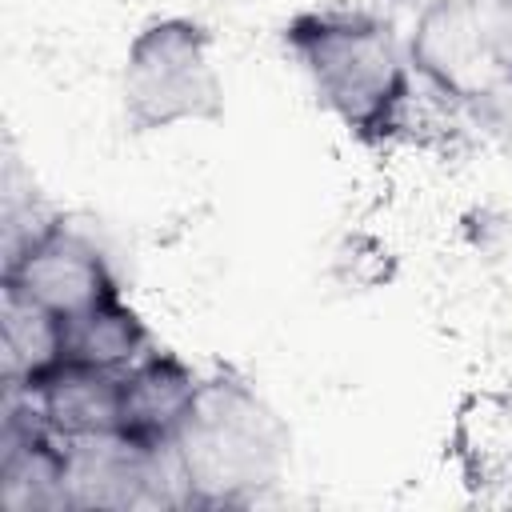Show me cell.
I'll return each mask as SVG.
<instances>
[{
  "mask_svg": "<svg viewBox=\"0 0 512 512\" xmlns=\"http://www.w3.org/2000/svg\"><path fill=\"white\" fill-rule=\"evenodd\" d=\"M284 48L312 96L356 140H388L412 100L408 48L364 8H304L284 24Z\"/></svg>",
  "mask_w": 512,
  "mask_h": 512,
  "instance_id": "6da1fadb",
  "label": "cell"
},
{
  "mask_svg": "<svg viewBox=\"0 0 512 512\" xmlns=\"http://www.w3.org/2000/svg\"><path fill=\"white\" fill-rule=\"evenodd\" d=\"M292 436L280 412L240 376L200 380L188 420L172 440V460L188 508H252L288 472Z\"/></svg>",
  "mask_w": 512,
  "mask_h": 512,
  "instance_id": "7a4b0ae2",
  "label": "cell"
},
{
  "mask_svg": "<svg viewBox=\"0 0 512 512\" xmlns=\"http://www.w3.org/2000/svg\"><path fill=\"white\" fill-rule=\"evenodd\" d=\"M120 108L132 132L212 124L224 112L216 36L192 16L144 20L120 64Z\"/></svg>",
  "mask_w": 512,
  "mask_h": 512,
  "instance_id": "3957f363",
  "label": "cell"
},
{
  "mask_svg": "<svg viewBox=\"0 0 512 512\" xmlns=\"http://www.w3.org/2000/svg\"><path fill=\"white\" fill-rule=\"evenodd\" d=\"M408 64L436 96L476 104L512 88V0H428Z\"/></svg>",
  "mask_w": 512,
  "mask_h": 512,
  "instance_id": "277c9868",
  "label": "cell"
},
{
  "mask_svg": "<svg viewBox=\"0 0 512 512\" xmlns=\"http://www.w3.org/2000/svg\"><path fill=\"white\" fill-rule=\"evenodd\" d=\"M0 292L68 324L124 288L88 232L60 216H40L4 240Z\"/></svg>",
  "mask_w": 512,
  "mask_h": 512,
  "instance_id": "5b68a950",
  "label": "cell"
},
{
  "mask_svg": "<svg viewBox=\"0 0 512 512\" xmlns=\"http://www.w3.org/2000/svg\"><path fill=\"white\" fill-rule=\"evenodd\" d=\"M0 508L4 512H72L68 444L20 400L4 396L0 420Z\"/></svg>",
  "mask_w": 512,
  "mask_h": 512,
  "instance_id": "8992f818",
  "label": "cell"
},
{
  "mask_svg": "<svg viewBox=\"0 0 512 512\" xmlns=\"http://www.w3.org/2000/svg\"><path fill=\"white\" fill-rule=\"evenodd\" d=\"M4 396H20L44 420V428L56 432L64 444L120 432V372L84 360L60 356L24 392H4Z\"/></svg>",
  "mask_w": 512,
  "mask_h": 512,
  "instance_id": "52a82bcc",
  "label": "cell"
},
{
  "mask_svg": "<svg viewBox=\"0 0 512 512\" xmlns=\"http://www.w3.org/2000/svg\"><path fill=\"white\" fill-rule=\"evenodd\" d=\"M200 380L204 376L184 356L168 348H148L136 364L120 372V436L168 452L192 412Z\"/></svg>",
  "mask_w": 512,
  "mask_h": 512,
  "instance_id": "ba28073f",
  "label": "cell"
},
{
  "mask_svg": "<svg viewBox=\"0 0 512 512\" xmlns=\"http://www.w3.org/2000/svg\"><path fill=\"white\" fill-rule=\"evenodd\" d=\"M64 328V356L68 360H84L108 372H124L128 364H136L152 344V328L144 324V316L128 304V296H112L88 312H80L76 320L60 324Z\"/></svg>",
  "mask_w": 512,
  "mask_h": 512,
  "instance_id": "9c48e42d",
  "label": "cell"
},
{
  "mask_svg": "<svg viewBox=\"0 0 512 512\" xmlns=\"http://www.w3.org/2000/svg\"><path fill=\"white\" fill-rule=\"evenodd\" d=\"M60 356H64L60 320L0 292V380H4V392H24Z\"/></svg>",
  "mask_w": 512,
  "mask_h": 512,
  "instance_id": "30bf717a",
  "label": "cell"
}]
</instances>
